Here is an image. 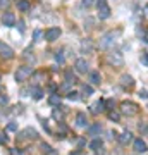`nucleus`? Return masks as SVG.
<instances>
[{
    "label": "nucleus",
    "instance_id": "f257e3e1",
    "mask_svg": "<svg viewBox=\"0 0 148 155\" xmlns=\"http://www.w3.org/2000/svg\"><path fill=\"white\" fill-rule=\"evenodd\" d=\"M121 36V29H115V31H109L100 38V48H109L110 45H114V41Z\"/></svg>",
    "mask_w": 148,
    "mask_h": 155
},
{
    "label": "nucleus",
    "instance_id": "f03ea898",
    "mask_svg": "<svg viewBox=\"0 0 148 155\" xmlns=\"http://www.w3.org/2000/svg\"><path fill=\"white\" fill-rule=\"evenodd\" d=\"M121 112L124 116L131 117V116H136L138 112H140V107H138L134 102H131V100H124L121 104Z\"/></svg>",
    "mask_w": 148,
    "mask_h": 155
},
{
    "label": "nucleus",
    "instance_id": "7ed1b4c3",
    "mask_svg": "<svg viewBox=\"0 0 148 155\" xmlns=\"http://www.w3.org/2000/svg\"><path fill=\"white\" fill-rule=\"evenodd\" d=\"M31 74H33V69L31 67H28V66H21V67H17V71H16V81L17 83H22V81H26L28 78H31Z\"/></svg>",
    "mask_w": 148,
    "mask_h": 155
},
{
    "label": "nucleus",
    "instance_id": "20e7f679",
    "mask_svg": "<svg viewBox=\"0 0 148 155\" xmlns=\"http://www.w3.org/2000/svg\"><path fill=\"white\" fill-rule=\"evenodd\" d=\"M97 7H98V17L100 19H109L110 17V7L107 5L105 0H97Z\"/></svg>",
    "mask_w": 148,
    "mask_h": 155
},
{
    "label": "nucleus",
    "instance_id": "39448f33",
    "mask_svg": "<svg viewBox=\"0 0 148 155\" xmlns=\"http://www.w3.org/2000/svg\"><path fill=\"white\" fill-rule=\"evenodd\" d=\"M107 62L112 64V66H115V67L124 66V59H122V55L119 54V52H112V54H109V55H107Z\"/></svg>",
    "mask_w": 148,
    "mask_h": 155
},
{
    "label": "nucleus",
    "instance_id": "423d86ee",
    "mask_svg": "<svg viewBox=\"0 0 148 155\" xmlns=\"http://www.w3.org/2000/svg\"><path fill=\"white\" fill-rule=\"evenodd\" d=\"M61 28H50L47 29V33H45V40L47 41H55V40H59V36H61Z\"/></svg>",
    "mask_w": 148,
    "mask_h": 155
},
{
    "label": "nucleus",
    "instance_id": "0eeeda50",
    "mask_svg": "<svg viewBox=\"0 0 148 155\" xmlns=\"http://www.w3.org/2000/svg\"><path fill=\"white\" fill-rule=\"evenodd\" d=\"M2 24L7 26V28H12V26L16 24V16H14L12 12H4V14H2Z\"/></svg>",
    "mask_w": 148,
    "mask_h": 155
},
{
    "label": "nucleus",
    "instance_id": "6e6552de",
    "mask_svg": "<svg viewBox=\"0 0 148 155\" xmlns=\"http://www.w3.org/2000/svg\"><path fill=\"white\" fill-rule=\"evenodd\" d=\"M0 55L5 57V59H12V57H14V50H12L9 45H5V43L0 41Z\"/></svg>",
    "mask_w": 148,
    "mask_h": 155
},
{
    "label": "nucleus",
    "instance_id": "1a4fd4ad",
    "mask_svg": "<svg viewBox=\"0 0 148 155\" xmlns=\"http://www.w3.org/2000/svg\"><path fill=\"white\" fill-rule=\"evenodd\" d=\"M74 67H76V71L79 72V74H86L88 72V62L84 61V59H77Z\"/></svg>",
    "mask_w": 148,
    "mask_h": 155
},
{
    "label": "nucleus",
    "instance_id": "9d476101",
    "mask_svg": "<svg viewBox=\"0 0 148 155\" xmlns=\"http://www.w3.org/2000/svg\"><path fill=\"white\" fill-rule=\"evenodd\" d=\"M76 126L88 127V117H86L84 112H77V114H76Z\"/></svg>",
    "mask_w": 148,
    "mask_h": 155
},
{
    "label": "nucleus",
    "instance_id": "9b49d317",
    "mask_svg": "<svg viewBox=\"0 0 148 155\" xmlns=\"http://www.w3.org/2000/svg\"><path fill=\"white\" fill-rule=\"evenodd\" d=\"M133 147H134V150H136L138 153H145V152H146V143H145L141 138H136V140H134Z\"/></svg>",
    "mask_w": 148,
    "mask_h": 155
},
{
    "label": "nucleus",
    "instance_id": "f8f14e48",
    "mask_svg": "<svg viewBox=\"0 0 148 155\" xmlns=\"http://www.w3.org/2000/svg\"><path fill=\"white\" fill-rule=\"evenodd\" d=\"M86 133L90 134V136H97V134H100V133H102V126H100V122L88 126V127H86Z\"/></svg>",
    "mask_w": 148,
    "mask_h": 155
},
{
    "label": "nucleus",
    "instance_id": "ddd939ff",
    "mask_svg": "<svg viewBox=\"0 0 148 155\" xmlns=\"http://www.w3.org/2000/svg\"><path fill=\"white\" fill-rule=\"evenodd\" d=\"M90 109H91V114H95V116H97V114H100V112H104V110H105L104 100H98V102H95V104L90 107Z\"/></svg>",
    "mask_w": 148,
    "mask_h": 155
},
{
    "label": "nucleus",
    "instance_id": "4468645a",
    "mask_svg": "<svg viewBox=\"0 0 148 155\" xmlns=\"http://www.w3.org/2000/svg\"><path fill=\"white\" fill-rule=\"evenodd\" d=\"M21 136H22V138H28V140H35L38 134H36V131H35V129L28 127V129H24V131L21 133Z\"/></svg>",
    "mask_w": 148,
    "mask_h": 155
},
{
    "label": "nucleus",
    "instance_id": "2eb2a0df",
    "mask_svg": "<svg viewBox=\"0 0 148 155\" xmlns=\"http://www.w3.org/2000/svg\"><path fill=\"white\" fill-rule=\"evenodd\" d=\"M131 140H133V133H131V131H124V133L119 136V141H121L122 145H127Z\"/></svg>",
    "mask_w": 148,
    "mask_h": 155
},
{
    "label": "nucleus",
    "instance_id": "dca6fc26",
    "mask_svg": "<svg viewBox=\"0 0 148 155\" xmlns=\"http://www.w3.org/2000/svg\"><path fill=\"white\" fill-rule=\"evenodd\" d=\"M121 84H122V86H127V88H131V86H134V79H133L131 76L124 74V76L121 78Z\"/></svg>",
    "mask_w": 148,
    "mask_h": 155
},
{
    "label": "nucleus",
    "instance_id": "f3484780",
    "mask_svg": "<svg viewBox=\"0 0 148 155\" xmlns=\"http://www.w3.org/2000/svg\"><path fill=\"white\" fill-rule=\"evenodd\" d=\"M29 93H31V97H33L35 100H40L41 97H43V90L38 88V86H33V88L29 90Z\"/></svg>",
    "mask_w": 148,
    "mask_h": 155
},
{
    "label": "nucleus",
    "instance_id": "a211bd4d",
    "mask_svg": "<svg viewBox=\"0 0 148 155\" xmlns=\"http://www.w3.org/2000/svg\"><path fill=\"white\" fill-rule=\"evenodd\" d=\"M17 9L21 12H28L31 9V4H29L28 0H19V2H17Z\"/></svg>",
    "mask_w": 148,
    "mask_h": 155
},
{
    "label": "nucleus",
    "instance_id": "6ab92c4d",
    "mask_svg": "<svg viewBox=\"0 0 148 155\" xmlns=\"http://www.w3.org/2000/svg\"><path fill=\"white\" fill-rule=\"evenodd\" d=\"M90 81H91V84H100V81H102L100 72H97V71H91V72H90Z\"/></svg>",
    "mask_w": 148,
    "mask_h": 155
},
{
    "label": "nucleus",
    "instance_id": "aec40b11",
    "mask_svg": "<svg viewBox=\"0 0 148 155\" xmlns=\"http://www.w3.org/2000/svg\"><path fill=\"white\" fill-rule=\"evenodd\" d=\"M102 147H104V141H102V140H100V138L93 140V141L90 143V148H91V150H95V152H97V150H100V148H102Z\"/></svg>",
    "mask_w": 148,
    "mask_h": 155
},
{
    "label": "nucleus",
    "instance_id": "412c9836",
    "mask_svg": "<svg viewBox=\"0 0 148 155\" xmlns=\"http://www.w3.org/2000/svg\"><path fill=\"white\" fill-rule=\"evenodd\" d=\"M48 104L50 105H59V104H61V95H50Z\"/></svg>",
    "mask_w": 148,
    "mask_h": 155
},
{
    "label": "nucleus",
    "instance_id": "4be33fe9",
    "mask_svg": "<svg viewBox=\"0 0 148 155\" xmlns=\"http://www.w3.org/2000/svg\"><path fill=\"white\" fill-rule=\"evenodd\" d=\"M81 48H83V52H91V48H93L91 47V40H84L81 43Z\"/></svg>",
    "mask_w": 148,
    "mask_h": 155
},
{
    "label": "nucleus",
    "instance_id": "5701e85b",
    "mask_svg": "<svg viewBox=\"0 0 148 155\" xmlns=\"http://www.w3.org/2000/svg\"><path fill=\"white\" fill-rule=\"evenodd\" d=\"M66 81L67 83H76V76L72 71H66Z\"/></svg>",
    "mask_w": 148,
    "mask_h": 155
},
{
    "label": "nucleus",
    "instance_id": "b1692460",
    "mask_svg": "<svg viewBox=\"0 0 148 155\" xmlns=\"http://www.w3.org/2000/svg\"><path fill=\"white\" fill-rule=\"evenodd\" d=\"M119 117H121V116H119V112H114V110H110V112H109V119H110V121L119 122Z\"/></svg>",
    "mask_w": 148,
    "mask_h": 155
},
{
    "label": "nucleus",
    "instance_id": "393cba45",
    "mask_svg": "<svg viewBox=\"0 0 148 155\" xmlns=\"http://www.w3.org/2000/svg\"><path fill=\"white\" fill-rule=\"evenodd\" d=\"M83 93L86 95V97H90V95H93V88H91L90 84H84V86H83Z\"/></svg>",
    "mask_w": 148,
    "mask_h": 155
},
{
    "label": "nucleus",
    "instance_id": "a878e982",
    "mask_svg": "<svg viewBox=\"0 0 148 155\" xmlns=\"http://www.w3.org/2000/svg\"><path fill=\"white\" fill-rule=\"evenodd\" d=\"M41 36H43V33H41L40 29H35V33H33V41H40V40H41Z\"/></svg>",
    "mask_w": 148,
    "mask_h": 155
},
{
    "label": "nucleus",
    "instance_id": "bb28decb",
    "mask_svg": "<svg viewBox=\"0 0 148 155\" xmlns=\"http://www.w3.org/2000/svg\"><path fill=\"white\" fill-rule=\"evenodd\" d=\"M105 105V110H112L114 109V100H107V102H104Z\"/></svg>",
    "mask_w": 148,
    "mask_h": 155
},
{
    "label": "nucleus",
    "instance_id": "cd10ccee",
    "mask_svg": "<svg viewBox=\"0 0 148 155\" xmlns=\"http://www.w3.org/2000/svg\"><path fill=\"white\" fill-rule=\"evenodd\" d=\"M77 95H79L77 91H69V93H67V98L74 102V100H77Z\"/></svg>",
    "mask_w": 148,
    "mask_h": 155
},
{
    "label": "nucleus",
    "instance_id": "c85d7f7f",
    "mask_svg": "<svg viewBox=\"0 0 148 155\" xmlns=\"http://www.w3.org/2000/svg\"><path fill=\"white\" fill-rule=\"evenodd\" d=\"M55 61L59 62V64L64 62V55H62V52H57V54H55Z\"/></svg>",
    "mask_w": 148,
    "mask_h": 155
},
{
    "label": "nucleus",
    "instance_id": "c756f323",
    "mask_svg": "<svg viewBox=\"0 0 148 155\" xmlns=\"http://www.w3.org/2000/svg\"><path fill=\"white\" fill-rule=\"evenodd\" d=\"M11 5V0H0V9H7Z\"/></svg>",
    "mask_w": 148,
    "mask_h": 155
},
{
    "label": "nucleus",
    "instance_id": "7c9ffc66",
    "mask_svg": "<svg viewBox=\"0 0 148 155\" xmlns=\"http://www.w3.org/2000/svg\"><path fill=\"white\" fill-rule=\"evenodd\" d=\"M141 62H143V66H148V55H146V52H143V54H141Z\"/></svg>",
    "mask_w": 148,
    "mask_h": 155
},
{
    "label": "nucleus",
    "instance_id": "2f4dec72",
    "mask_svg": "<svg viewBox=\"0 0 148 155\" xmlns=\"http://www.w3.org/2000/svg\"><path fill=\"white\" fill-rule=\"evenodd\" d=\"M41 148H43L45 152H47V153H52V155H54V152H52V148H50V145L43 143V145H41Z\"/></svg>",
    "mask_w": 148,
    "mask_h": 155
},
{
    "label": "nucleus",
    "instance_id": "473e14b6",
    "mask_svg": "<svg viewBox=\"0 0 148 155\" xmlns=\"http://www.w3.org/2000/svg\"><path fill=\"white\" fill-rule=\"evenodd\" d=\"M7 129H9V131H17V124L16 122H11V124L7 126Z\"/></svg>",
    "mask_w": 148,
    "mask_h": 155
},
{
    "label": "nucleus",
    "instance_id": "72a5a7b5",
    "mask_svg": "<svg viewBox=\"0 0 148 155\" xmlns=\"http://www.w3.org/2000/svg\"><path fill=\"white\" fill-rule=\"evenodd\" d=\"M7 102H9V98H7L5 95H0V105H5Z\"/></svg>",
    "mask_w": 148,
    "mask_h": 155
},
{
    "label": "nucleus",
    "instance_id": "f704fd0d",
    "mask_svg": "<svg viewBox=\"0 0 148 155\" xmlns=\"http://www.w3.org/2000/svg\"><path fill=\"white\" fill-rule=\"evenodd\" d=\"M83 5L84 7H91L93 5V0H83Z\"/></svg>",
    "mask_w": 148,
    "mask_h": 155
},
{
    "label": "nucleus",
    "instance_id": "c9c22d12",
    "mask_svg": "<svg viewBox=\"0 0 148 155\" xmlns=\"http://www.w3.org/2000/svg\"><path fill=\"white\" fill-rule=\"evenodd\" d=\"M4 143H7V136L0 133V145H4Z\"/></svg>",
    "mask_w": 148,
    "mask_h": 155
},
{
    "label": "nucleus",
    "instance_id": "e433bc0d",
    "mask_svg": "<svg viewBox=\"0 0 148 155\" xmlns=\"http://www.w3.org/2000/svg\"><path fill=\"white\" fill-rule=\"evenodd\" d=\"M54 117H55V119H62V114L59 110H54Z\"/></svg>",
    "mask_w": 148,
    "mask_h": 155
},
{
    "label": "nucleus",
    "instance_id": "4c0bfd02",
    "mask_svg": "<svg viewBox=\"0 0 148 155\" xmlns=\"http://www.w3.org/2000/svg\"><path fill=\"white\" fill-rule=\"evenodd\" d=\"M140 97H141V98H146V90H141V91H140Z\"/></svg>",
    "mask_w": 148,
    "mask_h": 155
},
{
    "label": "nucleus",
    "instance_id": "58836bf2",
    "mask_svg": "<svg viewBox=\"0 0 148 155\" xmlns=\"http://www.w3.org/2000/svg\"><path fill=\"white\" fill-rule=\"evenodd\" d=\"M69 155H83V152H81V150H76V152H71Z\"/></svg>",
    "mask_w": 148,
    "mask_h": 155
},
{
    "label": "nucleus",
    "instance_id": "ea45409f",
    "mask_svg": "<svg viewBox=\"0 0 148 155\" xmlns=\"http://www.w3.org/2000/svg\"><path fill=\"white\" fill-rule=\"evenodd\" d=\"M17 24H19V29H21V31H24V22H22V21H19Z\"/></svg>",
    "mask_w": 148,
    "mask_h": 155
}]
</instances>
